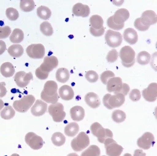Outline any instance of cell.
Listing matches in <instances>:
<instances>
[{
    "label": "cell",
    "mask_w": 157,
    "mask_h": 156,
    "mask_svg": "<svg viewBox=\"0 0 157 156\" xmlns=\"http://www.w3.org/2000/svg\"><path fill=\"white\" fill-rule=\"evenodd\" d=\"M58 64V59L55 56L45 57L43 63L35 71L36 76L40 80L47 79L48 77L49 73L56 68Z\"/></svg>",
    "instance_id": "obj_1"
},
{
    "label": "cell",
    "mask_w": 157,
    "mask_h": 156,
    "mask_svg": "<svg viewBox=\"0 0 157 156\" xmlns=\"http://www.w3.org/2000/svg\"><path fill=\"white\" fill-rule=\"evenodd\" d=\"M57 89L58 86L55 81H48L44 84V88L40 94V98L47 103H56L59 99Z\"/></svg>",
    "instance_id": "obj_2"
},
{
    "label": "cell",
    "mask_w": 157,
    "mask_h": 156,
    "mask_svg": "<svg viewBox=\"0 0 157 156\" xmlns=\"http://www.w3.org/2000/svg\"><path fill=\"white\" fill-rule=\"evenodd\" d=\"M125 100V96L121 93L116 94L114 95L106 94L103 99L104 105L109 109L120 107L124 103Z\"/></svg>",
    "instance_id": "obj_3"
},
{
    "label": "cell",
    "mask_w": 157,
    "mask_h": 156,
    "mask_svg": "<svg viewBox=\"0 0 157 156\" xmlns=\"http://www.w3.org/2000/svg\"><path fill=\"white\" fill-rule=\"evenodd\" d=\"M136 53L132 48L126 46L122 48L120 52L121 63L124 67L129 68L135 64Z\"/></svg>",
    "instance_id": "obj_4"
},
{
    "label": "cell",
    "mask_w": 157,
    "mask_h": 156,
    "mask_svg": "<svg viewBox=\"0 0 157 156\" xmlns=\"http://www.w3.org/2000/svg\"><path fill=\"white\" fill-rule=\"evenodd\" d=\"M90 130L92 134L97 138L100 143H104L105 140L107 139L113 138V134L111 131L109 129L104 128L97 122L91 125Z\"/></svg>",
    "instance_id": "obj_5"
},
{
    "label": "cell",
    "mask_w": 157,
    "mask_h": 156,
    "mask_svg": "<svg viewBox=\"0 0 157 156\" xmlns=\"http://www.w3.org/2000/svg\"><path fill=\"white\" fill-rule=\"evenodd\" d=\"M35 101L36 98L33 95H26L19 100L15 101L13 106L15 110L19 113H25L30 109Z\"/></svg>",
    "instance_id": "obj_6"
},
{
    "label": "cell",
    "mask_w": 157,
    "mask_h": 156,
    "mask_svg": "<svg viewBox=\"0 0 157 156\" xmlns=\"http://www.w3.org/2000/svg\"><path fill=\"white\" fill-rule=\"evenodd\" d=\"M89 137L85 132H81L76 137L71 140V146L73 150L76 152L82 151L89 146Z\"/></svg>",
    "instance_id": "obj_7"
},
{
    "label": "cell",
    "mask_w": 157,
    "mask_h": 156,
    "mask_svg": "<svg viewBox=\"0 0 157 156\" xmlns=\"http://www.w3.org/2000/svg\"><path fill=\"white\" fill-rule=\"evenodd\" d=\"M48 112L56 123L62 122L65 118L66 113L64 111V107L62 104L58 102L52 104L48 107Z\"/></svg>",
    "instance_id": "obj_8"
},
{
    "label": "cell",
    "mask_w": 157,
    "mask_h": 156,
    "mask_svg": "<svg viewBox=\"0 0 157 156\" xmlns=\"http://www.w3.org/2000/svg\"><path fill=\"white\" fill-rule=\"evenodd\" d=\"M106 154L108 156H120L123 151V147L117 144L113 138L106 139L104 142Z\"/></svg>",
    "instance_id": "obj_9"
},
{
    "label": "cell",
    "mask_w": 157,
    "mask_h": 156,
    "mask_svg": "<svg viewBox=\"0 0 157 156\" xmlns=\"http://www.w3.org/2000/svg\"><path fill=\"white\" fill-rule=\"evenodd\" d=\"M105 40L108 46L115 48L121 45L123 41V37L120 32L109 29L105 35Z\"/></svg>",
    "instance_id": "obj_10"
},
{
    "label": "cell",
    "mask_w": 157,
    "mask_h": 156,
    "mask_svg": "<svg viewBox=\"0 0 157 156\" xmlns=\"http://www.w3.org/2000/svg\"><path fill=\"white\" fill-rule=\"evenodd\" d=\"M25 141L33 150H40L44 145V141L42 137L32 132H29L26 134Z\"/></svg>",
    "instance_id": "obj_11"
},
{
    "label": "cell",
    "mask_w": 157,
    "mask_h": 156,
    "mask_svg": "<svg viewBox=\"0 0 157 156\" xmlns=\"http://www.w3.org/2000/svg\"><path fill=\"white\" fill-rule=\"evenodd\" d=\"M26 52L32 59H41L44 56L45 50L44 46L41 44H34L27 47Z\"/></svg>",
    "instance_id": "obj_12"
},
{
    "label": "cell",
    "mask_w": 157,
    "mask_h": 156,
    "mask_svg": "<svg viewBox=\"0 0 157 156\" xmlns=\"http://www.w3.org/2000/svg\"><path fill=\"white\" fill-rule=\"evenodd\" d=\"M14 78L18 87L24 88L33 79V76L31 72L26 73L24 71H19L15 74Z\"/></svg>",
    "instance_id": "obj_13"
},
{
    "label": "cell",
    "mask_w": 157,
    "mask_h": 156,
    "mask_svg": "<svg viewBox=\"0 0 157 156\" xmlns=\"http://www.w3.org/2000/svg\"><path fill=\"white\" fill-rule=\"evenodd\" d=\"M155 143V137L152 133L150 132H146L137 140L138 146L144 150L149 149L154 145Z\"/></svg>",
    "instance_id": "obj_14"
},
{
    "label": "cell",
    "mask_w": 157,
    "mask_h": 156,
    "mask_svg": "<svg viewBox=\"0 0 157 156\" xmlns=\"http://www.w3.org/2000/svg\"><path fill=\"white\" fill-rule=\"evenodd\" d=\"M123 82L120 77H114L111 78L106 84V89L109 93L114 94L120 93L123 87Z\"/></svg>",
    "instance_id": "obj_15"
},
{
    "label": "cell",
    "mask_w": 157,
    "mask_h": 156,
    "mask_svg": "<svg viewBox=\"0 0 157 156\" xmlns=\"http://www.w3.org/2000/svg\"><path fill=\"white\" fill-rule=\"evenodd\" d=\"M142 95L146 101L149 102H155L157 97V84H150L147 88L142 91Z\"/></svg>",
    "instance_id": "obj_16"
},
{
    "label": "cell",
    "mask_w": 157,
    "mask_h": 156,
    "mask_svg": "<svg viewBox=\"0 0 157 156\" xmlns=\"http://www.w3.org/2000/svg\"><path fill=\"white\" fill-rule=\"evenodd\" d=\"M140 19L144 24L149 27L151 25L156 24L157 22L156 14L154 11L151 10L143 12Z\"/></svg>",
    "instance_id": "obj_17"
},
{
    "label": "cell",
    "mask_w": 157,
    "mask_h": 156,
    "mask_svg": "<svg viewBox=\"0 0 157 156\" xmlns=\"http://www.w3.org/2000/svg\"><path fill=\"white\" fill-rule=\"evenodd\" d=\"M48 105L40 100H37L31 109V112L35 116L39 117L44 115L47 112Z\"/></svg>",
    "instance_id": "obj_18"
},
{
    "label": "cell",
    "mask_w": 157,
    "mask_h": 156,
    "mask_svg": "<svg viewBox=\"0 0 157 156\" xmlns=\"http://www.w3.org/2000/svg\"><path fill=\"white\" fill-rule=\"evenodd\" d=\"M130 13L125 8L118 10L113 16V21L117 25L124 24V22L129 19Z\"/></svg>",
    "instance_id": "obj_19"
},
{
    "label": "cell",
    "mask_w": 157,
    "mask_h": 156,
    "mask_svg": "<svg viewBox=\"0 0 157 156\" xmlns=\"http://www.w3.org/2000/svg\"><path fill=\"white\" fill-rule=\"evenodd\" d=\"M72 13L75 16L86 17L90 13V8L88 5L78 3L74 6Z\"/></svg>",
    "instance_id": "obj_20"
},
{
    "label": "cell",
    "mask_w": 157,
    "mask_h": 156,
    "mask_svg": "<svg viewBox=\"0 0 157 156\" xmlns=\"http://www.w3.org/2000/svg\"><path fill=\"white\" fill-rule=\"evenodd\" d=\"M85 101L90 107L93 109L99 107L101 105L99 96L97 94L92 92L88 93L85 95Z\"/></svg>",
    "instance_id": "obj_21"
},
{
    "label": "cell",
    "mask_w": 157,
    "mask_h": 156,
    "mask_svg": "<svg viewBox=\"0 0 157 156\" xmlns=\"http://www.w3.org/2000/svg\"><path fill=\"white\" fill-rule=\"evenodd\" d=\"M59 94L60 97L63 100L69 101L73 99L74 92L72 88L69 86H63L59 90Z\"/></svg>",
    "instance_id": "obj_22"
},
{
    "label": "cell",
    "mask_w": 157,
    "mask_h": 156,
    "mask_svg": "<svg viewBox=\"0 0 157 156\" xmlns=\"http://www.w3.org/2000/svg\"><path fill=\"white\" fill-rule=\"evenodd\" d=\"M123 36L124 40L131 45L135 44L138 41V35L136 31L132 28H127L125 29Z\"/></svg>",
    "instance_id": "obj_23"
},
{
    "label": "cell",
    "mask_w": 157,
    "mask_h": 156,
    "mask_svg": "<svg viewBox=\"0 0 157 156\" xmlns=\"http://www.w3.org/2000/svg\"><path fill=\"white\" fill-rule=\"evenodd\" d=\"M70 115L73 120L75 121H80L85 117V109L81 106L73 107L70 109Z\"/></svg>",
    "instance_id": "obj_24"
},
{
    "label": "cell",
    "mask_w": 157,
    "mask_h": 156,
    "mask_svg": "<svg viewBox=\"0 0 157 156\" xmlns=\"http://www.w3.org/2000/svg\"><path fill=\"white\" fill-rule=\"evenodd\" d=\"M0 72L3 76L8 78L13 76L15 72V67L12 63L6 62L1 65Z\"/></svg>",
    "instance_id": "obj_25"
},
{
    "label": "cell",
    "mask_w": 157,
    "mask_h": 156,
    "mask_svg": "<svg viewBox=\"0 0 157 156\" xmlns=\"http://www.w3.org/2000/svg\"><path fill=\"white\" fill-rule=\"evenodd\" d=\"M56 77L58 82L64 83L69 79V71L67 68L64 67L59 68L56 73Z\"/></svg>",
    "instance_id": "obj_26"
},
{
    "label": "cell",
    "mask_w": 157,
    "mask_h": 156,
    "mask_svg": "<svg viewBox=\"0 0 157 156\" xmlns=\"http://www.w3.org/2000/svg\"><path fill=\"white\" fill-rule=\"evenodd\" d=\"M79 130L78 125L75 122L69 123L64 128V132L67 136L73 137L78 134Z\"/></svg>",
    "instance_id": "obj_27"
},
{
    "label": "cell",
    "mask_w": 157,
    "mask_h": 156,
    "mask_svg": "<svg viewBox=\"0 0 157 156\" xmlns=\"http://www.w3.org/2000/svg\"><path fill=\"white\" fill-rule=\"evenodd\" d=\"M8 52L11 57L19 58L23 54L24 50L21 45L15 44L10 46L8 49Z\"/></svg>",
    "instance_id": "obj_28"
},
{
    "label": "cell",
    "mask_w": 157,
    "mask_h": 156,
    "mask_svg": "<svg viewBox=\"0 0 157 156\" xmlns=\"http://www.w3.org/2000/svg\"><path fill=\"white\" fill-rule=\"evenodd\" d=\"M24 39V33L21 29H14L10 36V40L13 43L19 44Z\"/></svg>",
    "instance_id": "obj_29"
},
{
    "label": "cell",
    "mask_w": 157,
    "mask_h": 156,
    "mask_svg": "<svg viewBox=\"0 0 157 156\" xmlns=\"http://www.w3.org/2000/svg\"><path fill=\"white\" fill-rule=\"evenodd\" d=\"M90 23L93 29L98 30L103 28L104 21L102 17L98 15H92L90 18Z\"/></svg>",
    "instance_id": "obj_30"
},
{
    "label": "cell",
    "mask_w": 157,
    "mask_h": 156,
    "mask_svg": "<svg viewBox=\"0 0 157 156\" xmlns=\"http://www.w3.org/2000/svg\"><path fill=\"white\" fill-rule=\"evenodd\" d=\"M136 60L137 63L140 65H147L151 61V55L148 52L143 51L137 55Z\"/></svg>",
    "instance_id": "obj_31"
},
{
    "label": "cell",
    "mask_w": 157,
    "mask_h": 156,
    "mask_svg": "<svg viewBox=\"0 0 157 156\" xmlns=\"http://www.w3.org/2000/svg\"><path fill=\"white\" fill-rule=\"evenodd\" d=\"M37 14L40 19L47 20L51 17L52 12L47 7L41 6L37 8Z\"/></svg>",
    "instance_id": "obj_32"
},
{
    "label": "cell",
    "mask_w": 157,
    "mask_h": 156,
    "mask_svg": "<svg viewBox=\"0 0 157 156\" xmlns=\"http://www.w3.org/2000/svg\"><path fill=\"white\" fill-rule=\"evenodd\" d=\"M53 144L57 146L63 145L66 142V137L61 132H56L52 136Z\"/></svg>",
    "instance_id": "obj_33"
},
{
    "label": "cell",
    "mask_w": 157,
    "mask_h": 156,
    "mask_svg": "<svg viewBox=\"0 0 157 156\" xmlns=\"http://www.w3.org/2000/svg\"><path fill=\"white\" fill-rule=\"evenodd\" d=\"M15 112L12 107L7 106L1 110L0 115L1 117L5 120H10L15 116Z\"/></svg>",
    "instance_id": "obj_34"
},
{
    "label": "cell",
    "mask_w": 157,
    "mask_h": 156,
    "mask_svg": "<svg viewBox=\"0 0 157 156\" xmlns=\"http://www.w3.org/2000/svg\"><path fill=\"white\" fill-rule=\"evenodd\" d=\"M20 7L24 12H31L35 7L34 1L33 0H21L20 3Z\"/></svg>",
    "instance_id": "obj_35"
},
{
    "label": "cell",
    "mask_w": 157,
    "mask_h": 156,
    "mask_svg": "<svg viewBox=\"0 0 157 156\" xmlns=\"http://www.w3.org/2000/svg\"><path fill=\"white\" fill-rule=\"evenodd\" d=\"M100 148L95 145H91L81 154V156H100Z\"/></svg>",
    "instance_id": "obj_36"
},
{
    "label": "cell",
    "mask_w": 157,
    "mask_h": 156,
    "mask_svg": "<svg viewBox=\"0 0 157 156\" xmlns=\"http://www.w3.org/2000/svg\"><path fill=\"white\" fill-rule=\"evenodd\" d=\"M40 32L46 36H50L54 33V30L51 24L48 21H44L40 24Z\"/></svg>",
    "instance_id": "obj_37"
},
{
    "label": "cell",
    "mask_w": 157,
    "mask_h": 156,
    "mask_svg": "<svg viewBox=\"0 0 157 156\" xmlns=\"http://www.w3.org/2000/svg\"><path fill=\"white\" fill-rule=\"evenodd\" d=\"M112 118L113 121L117 123H123L126 119V115L123 111L115 110L113 112Z\"/></svg>",
    "instance_id": "obj_38"
},
{
    "label": "cell",
    "mask_w": 157,
    "mask_h": 156,
    "mask_svg": "<svg viewBox=\"0 0 157 156\" xmlns=\"http://www.w3.org/2000/svg\"><path fill=\"white\" fill-rule=\"evenodd\" d=\"M6 14L8 19L11 21L17 20L19 15L17 10L13 8H8L6 11Z\"/></svg>",
    "instance_id": "obj_39"
},
{
    "label": "cell",
    "mask_w": 157,
    "mask_h": 156,
    "mask_svg": "<svg viewBox=\"0 0 157 156\" xmlns=\"http://www.w3.org/2000/svg\"><path fill=\"white\" fill-rule=\"evenodd\" d=\"M85 77L87 81L90 83L96 82L99 79L98 74L93 70H89L87 71L85 74Z\"/></svg>",
    "instance_id": "obj_40"
},
{
    "label": "cell",
    "mask_w": 157,
    "mask_h": 156,
    "mask_svg": "<svg viewBox=\"0 0 157 156\" xmlns=\"http://www.w3.org/2000/svg\"><path fill=\"white\" fill-rule=\"evenodd\" d=\"M115 76V75L113 71L110 70H107L101 74L100 79L103 84L106 85L109 80L111 78L114 77Z\"/></svg>",
    "instance_id": "obj_41"
},
{
    "label": "cell",
    "mask_w": 157,
    "mask_h": 156,
    "mask_svg": "<svg viewBox=\"0 0 157 156\" xmlns=\"http://www.w3.org/2000/svg\"><path fill=\"white\" fill-rule=\"evenodd\" d=\"M118 56V52L117 51L116 49H112L108 53L106 59L108 63H113L117 60Z\"/></svg>",
    "instance_id": "obj_42"
},
{
    "label": "cell",
    "mask_w": 157,
    "mask_h": 156,
    "mask_svg": "<svg viewBox=\"0 0 157 156\" xmlns=\"http://www.w3.org/2000/svg\"><path fill=\"white\" fill-rule=\"evenodd\" d=\"M107 24L108 27L111 29L115 30H120L124 28V24L121 25L116 24L113 21V16L109 17L107 20Z\"/></svg>",
    "instance_id": "obj_43"
},
{
    "label": "cell",
    "mask_w": 157,
    "mask_h": 156,
    "mask_svg": "<svg viewBox=\"0 0 157 156\" xmlns=\"http://www.w3.org/2000/svg\"><path fill=\"white\" fill-rule=\"evenodd\" d=\"M12 32L11 28L6 26L0 27V39H5L8 38Z\"/></svg>",
    "instance_id": "obj_44"
},
{
    "label": "cell",
    "mask_w": 157,
    "mask_h": 156,
    "mask_svg": "<svg viewBox=\"0 0 157 156\" xmlns=\"http://www.w3.org/2000/svg\"><path fill=\"white\" fill-rule=\"evenodd\" d=\"M134 26L140 31H146L149 29V27L144 24L140 20V17L137 18L134 22Z\"/></svg>",
    "instance_id": "obj_45"
},
{
    "label": "cell",
    "mask_w": 157,
    "mask_h": 156,
    "mask_svg": "<svg viewBox=\"0 0 157 156\" xmlns=\"http://www.w3.org/2000/svg\"><path fill=\"white\" fill-rule=\"evenodd\" d=\"M130 99L134 102H137L141 98V92L139 90L134 89L132 90L129 94Z\"/></svg>",
    "instance_id": "obj_46"
},
{
    "label": "cell",
    "mask_w": 157,
    "mask_h": 156,
    "mask_svg": "<svg viewBox=\"0 0 157 156\" xmlns=\"http://www.w3.org/2000/svg\"><path fill=\"white\" fill-rule=\"evenodd\" d=\"M105 32V29L104 27H103V28L100 29H95L92 28V27H90V32L91 33V34L95 37H99V36H101L104 34Z\"/></svg>",
    "instance_id": "obj_47"
},
{
    "label": "cell",
    "mask_w": 157,
    "mask_h": 156,
    "mask_svg": "<svg viewBox=\"0 0 157 156\" xmlns=\"http://www.w3.org/2000/svg\"><path fill=\"white\" fill-rule=\"evenodd\" d=\"M5 82H0V98H2L6 95L7 89Z\"/></svg>",
    "instance_id": "obj_48"
},
{
    "label": "cell",
    "mask_w": 157,
    "mask_h": 156,
    "mask_svg": "<svg viewBox=\"0 0 157 156\" xmlns=\"http://www.w3.org/2000/svg\"><path fill=\"white\" fill-rule=\"evenodd\" d=\"M130 90L129 86L127 84L123 83L122 88L121 91H120V93L123 94L124 96H125L128 94Z\"/></svg>",
    "instance_id": "obj_49"
},
{
    "label": "cell",
    "mask_w": 157,
    "mask_h": 156,
    "mask_svg": "<svg viewBox=\"0 0 157 156\" xmlns=\"http://www.w3.org/2000/svg\"><path fill=\"white\" fill-rule=\"evenodd\" d=\"M6 49V45L5 42L3 40H0V55L5 52Z\"/></svg>",
    "instance_id": "obj_50"
},
{
    "label": "cell",
    "mask_w": 157,
    "mask_h": 156,
    "mask_svg": "<svg viewBox=\"0 0 157 156\" xmlns=\"http://www.w3.org/2000/svg\"><path fill=\"white\" fill-rule=\"evenodd\" d=\"M146 154L142 150L137 149L134 151V156H146Z\"/></svg>",
    "instance_id": "obj_51"
},
{
    "label": "cell",
    "mask_w": 157,
    "mask_h": 156,
    "mask_svg": "<svg viewBox=\"0 0 157 156\" xmlns=\"http://www.w3.org/2000/svg\"><path fill=\"white\" fill-rule=\"evenodd\" d=\"M5 106L4 102L2 99H0V111L2 110L3 108Z\"/></svg>",
    "instance_id": "obj_52"
},
{
    "label": "cell",
    "mask_w": 157,
    "mask_h": 156,
    "mask_svg": "<svg viewBox=\"0 0 157 156\" xmlns=\"http://www.w3.org/2000/svg\"><path fill=\"white\" fill-rule=\"evenodd\" d=\"M67 156H79L76 153H71L68 154Z\"/></svg>",
    "instance_id": "obj_53"
},
{
    "label": "cell",
    "mask_w": 157,
    "mask_h": 156,
    "mask_svg": "<svg viewBox=\"0 0 157 156\" xmlns=\"http://www.w3.org/2000/svg\"><path fill=\"white\" fill-rule=\"evenodd\" d=\"M123 156H132V155L131 154H128L127 153V154H124Z\"/></svg>",
    "instance_id": "obj_54"
},
{
    "label": "cell",
    "mask_w": 157,
    "mask_h": 156,
    "mask_svg": "<svg viewBox=\"0 0 157 156\" xmlns=\"http://www.w3.org/2000/svg\"><path fill=\"white\" fill-rule=\"evenodd\" d=\"M10 156H20L19 155V154H12Z\"/></svg>",
    "instance_id": "obj_55"
},
{
    "label": "cell",
    "mask_w": 157,
    "mask_h": 156,
    "mask_svg": "<svg viewBox=\"0 0 157 156\" xmlns=\"http://www.w3.org/2000/svg\"><path fill=\"white\" fill-rule=\"evenodd\" d=\"M105 156V155H103V156Z\"/></svg>",
    "instance_id": "obj_56"
}]
</instances>
